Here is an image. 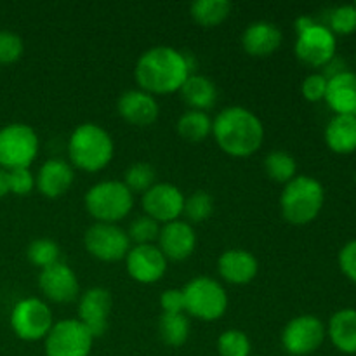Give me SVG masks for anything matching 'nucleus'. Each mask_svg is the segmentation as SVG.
Wrapping results in <instances>:
<instances>
[{
  "mask_svg": "<svg viewBox=\"0 0 356 356\" xmlns=\"http://www.w3.org/2000/svg\"><path fill=\"white\" fill-rule=\"evenodd\" d=\"M191 72V61L186 54L174 47L156 45L139 56L134 76L139 89L155 96L177 92Z\"/></svg>",
  "mask_w": 356,
  "mask_h": 356,
  "instance_id": "1",
  "label": "nucleus"
},
{
  "mask_svg": "<svg viewBox=\"0 0 356 356\" xmlns=\"http://www.w3.org/2000/svg\"><path fill=\"white\" fill-rule=\"evenodd\" d=\"M212 138L226 155L247 159L263 146L264 125L249 108L228 106L212 120Z\"/></svg>",
  "mask_w": 356,
  "mask_h": 356,
  "instance_id": "2",
  "label": "nucleus"
},
{
  "mask_svg": "<svg viewBox=\"0 0 356 356\" xmlns=\"http://www.w3.org/2000/svg\"><path fill=\"white\" fill-rule=\"evenodd\" d=\"M115 155L110 132L94 122H86L73 129L68 139L70 165L83 172H99Z\"/></svg>",
  "mask_w": 356,
  "mask_h": 356,
  "instance_id": "3",
  "label": "nucleus"
},
{
  "mask_svg": "<svg viewBox=\"0 0 356 356\" xmlns=\"http://www.w3.org/2000/svg\"><path fill=\"white\" fill-rule=\"evenodd\" d=\"M325 202V190L316 177L296 176L284 186L280 211L292 226H306L318 218Z\"/></svg>",
  "mask_w": 356,
  "mask_h": 356,
  "instance_id": "4",
  "label": "nucleus"
},
{
  "mask_svg": "<svg viewBox=\"0 0 356 356\" xmlns=\"http://www.w3.org/2000/svg\"><path fill=\"white\" fill-rule=\"evenodd\" d=\"M83 205L96 222L117 225L127 218L134 207V195L118 179L92 184L83 197Z\"/></svg>",
  "mask_w": 356,
  "mask_h": 356,
  "instance_id": "5",
  "label": "nucleus"
},
{
  "mask_svg": "<svg viewBox=\"0 0 356 356\" xmlns=\"http://www.w3.org/2000/svg\"><path fill=\"white\" fill-rule=\"evenodd\" d=\"M184 313L204 322H216L228 309V294L218 280L197 277L183 287Z\"/></svg>",
  "mask_w": 356,
  "mask_h": 356,
  "instance_id": "6",
  "label": "nucleus"
},
{
  "mask_svg": "<svg viewBox=\"0 0 356 356\" xmlns=\"http://www.w3.org/2000/svg\"><path fill=\"white\" fill-rule=\"evenodd\" d=\"M38 136L26 124H7L0 129V167L6 170L30 169L38 155Z\"/></svg>",
  "mask_w": 356,
  "mask_h": 356,
  "instance_id": "7",
  "label": "nucleus"
},
{
  "mask_svg": "<svg viewBox=\"0 0 356 356\" xmlns=\"http://www.w3.org/2000/svg\"><path fill=\"white\" fill-rule=\"evenodd\" d=\"M9 322L16 337L26 343H35L45 339L54 325V316L47 302L38 298H24L13 306Z\"/></svg>",
  "mask_w": 356,
  "mask_h": 356,
  "instance_id": "8",
  "label": "nucleus"
},
{
  "mask_svg": "<svg viewBox=\"0 0 356 356\" xmlns=\"http://www.w3.org/2000/svg\"><path fill=\"white\" fill-rule=\"evenodd\" d=\"M45 356H89L94 337L79 318L54 322L45 336Z\"/></svg>",
  "mask_w": 356,
  "mask_h": 356,
  "instance_id": "9",
  "label": "nucleus"
},
{
  "mask_svg": "<svg viewBox=\"0 0 356 356\" xmlns=\"http://www.w3.org/2000/svg\"><path fill=\"white\" fill-rule=\"evenodd\" d=\"M83 245L94 259L103 263H117L125 259L132 243L127 232L118 225L94 222L83 235Z\"/></svg>",
  "mask_w": 356,
  "mask_h": 356,
  "instance_id": "10",
  "label": "nucleus"
},
{
  "mask_svg": "<svg viewBox=\"0 0 356 356\" xmlns=\"http://www.w3.org/2000/svg\"><path fill=\"white\" fill-rule=\"evenodd\" d=\"M327 327L315 315H299L282 330V348L292 356H308L323 344Z\"/></svg>",
  "mask_w": 356,
  "mask_h": 356,
  "instance_id": "11",
  "label": "nucleus"
},
{
  "mask_svg": "<svg viewBox=\"0 0 356 356\" xmlns=\"http://www.w3.org/2000/svg\"><path fill=\"white\" fill-rule=\"evenodd\" d=\"M336 35L322 23H315L298 33L294 44L296 58L312 68H323L336 56Z\"/></svg>",
  "mask_w": 356,
  "mask_h": 356,
  "instance_id": "12",
  "label": "nucleus"
},
{
  "mask_svg": "<svg viewBox=\"0 0 356 356\" xmlns=\"http://www.w3.org/2000/svg\"><path fill=\"white\" fill-rule=\"evenodd\" d=\"M145 216L152 218L159 225L177 221L183 216L184 195L177 186L170 183H155L141 198Z\"/></svg>",
  "mask_w": 356,
  "mask_h": 356,
  "instance_id": "13",
  "label": "nucleus"
},
{
  "mask_svg": "<svg viewBox=\"0 0 356 356\" xmlns=\"http://www.w3.org/2000/svg\"><path fill=\"white\" fill-rule=\"evenodd\" d=\"M165 256L162 250L153 243V245H132L125 256V268H127L129 277L134 282L143 285L156 284L160 278H163L167 271Z\"/></svg>",
  "mask_w": 356,
  "mask_h": 356,
  "instance_id": "14",
  "label": "nucleus"
},
{
  "mask_svg": "<svg viewBox=\"0 0 356 356\" xmlns=\"http://www.w3.org/2000/svg\"><path fill=\"white\" fill-rule=\"evenodd\" d=\"M113 299L108 289L90 287L80 296L79 301V322L92 334V337H101L108 329Z\"/></svg>",
  "mask_w": 356,
  "mask_h": 356,
  "instance_id": "15",
  "label": "nucleus"
},
{
  "mask_svg": "<svg viewBox=\"0 0 356 356\" xmlns=\"http://www.w3.org/2000/svg\"><path fill=\"white\" fill-rule=\"evenodd\" d=\"M38 287H40L42 294L52 302H72L79 298L80 292L75 271L61 261L40 270Z\"/></svg>",
  "mask_w": 356,
  "mask_h": 356,
  "instance_id": "16",
  "label": "nucleus"
},
{
  "mask_svg": "<svg viewBox=\"0 0 356 356\" xmlns=\"http://www.w3.org/2000/svg\"><path fill=\"white\" fill-rule=\"evenodd\" d=\"M156 247L162 250L167 261H184L195 252L197 233L190 222L181 221V219L167 222L160 226Z\"/></svg>",
  "mask_w": 356,
  "mask_h": 356,
  "instance_id": "17",
  "label": "nucleus"
},
{
  "mask_svg": "<svg viewBox=\"0 0 356 356\" xmlns=\"http://www.w3.org/2000/svg\"><path fill=\"white\" fill-rule=\"evenodd\" d=\"M117 111L127 124L136 127H148L159 118L160 106L155 96L141 89L125 90L117 101Z\"/></svg>",
  "mask_w": 356,
  "mask_h": 356,
  "instance_id": "18",
  "label": "nucleus"
},
{
  "mask_svg": "<svg viewBox=\"0 0 356 356\" xmlns=\"http://www.w3.org/2000/svg\"><path fill=\"white\" fill-rule=\"evenodd\" d=\"M75 172L70 162L63 159H49L38 169L35 176V188L45 198H59L72 188Z\"/></svg>",
  "mask_w": 356,
  "mask_h": 356,
  "instance_id": "19",
  "label": "nucleus"
},
{
  "mask_svg": "<svg viewBox=\"0 0 356 356\" xmlns=\"http://www.w3.org/2000/svg\"><path fill=\"white\" fill-rule=\"evenodd\" d=\"M219 277L232 285H247L259 273L256 256L243 249H228L218 259Z\"/></svg>",
  "mask_w": 356,
  "mask_h": 356,
  "instance_id": "20",
  "label": "nucleus"
},
{
  "mask_svg": "<svg viewBox=\"0 0 356 356\" xmlns=\"http://www.w3.org/2000/svg\"><path fill=\"white\" fill-rule=\"evenodd\" d=\"M284 42L282 30L270 21L250 23L242 33V47L252 58H268L280 49Z\"/></svg>",
  "mask_w": 356,
  "mask_h": 356,
  "instance_id": "21",
  "label": "nucleus"
},
{
  "mask_svg": "<svg viewBox=\"0 0 356 356\" xmlns=\"http://www.w3.org/2000/svg\"><path fill=\"white\" fill-rule=\"evenodd\" d=\"M325 103L336 115L356 117V73L344 72L329 80Z\"/></svg>",
  "mask_w": 356,
  "mask_h": 356,
  "instance_id": "22",
  "label": "nucleus"
},
{
  "mask_svg": "<svg viewBox=\"0 0 356 356\" xmlns=\"http://www.w3.org/2000/svg\"><path fill=\"white\" fill-rule=\"evenodd\" d=\"M327 336L337 351L356 355V309L344 308L334 313L327 325Z\"/></svg>",
  "mask_w": 356,
  "mask_h": 356,
  "instance_id": "23",
  "label": "nucleus"
},
{
  "mask_svg": "<svg viewBox=\"0 0 356 356\" xmlns=\"http://www.w3.org/2000/svg\"><path fill=\"white\" fill-rule=\"evenodd\" d=\"M325 145L337 155H350L356 152V117L351 115H334L327 124Z\"/></svg>",
  "mask_w": 356,
  "mask_h": 356,
  "instance_id": "24",
  "label": "nucleus"
},
{
  "mask_svg": "<svg viewBox=\"0 0 356 356\" xmlns=\"http://www.w3.org/2000/svg\"><path fill=\"white\" fill-rule=\"evenodd\" d=\"M184 103L190 106V110L207 111L218 101V89L211 79L204 75H193L191 73L179 89Z\"/></svg>",
  "mask_w": 356,
  "mask_h": 356,
  "instance_id": "25",
  "label": "nucleus"
},
{
  "mask_svg": "<svg viewBox=\"0 0 356 356\" xmlns=\"http://www.w3.org/2000/svg\"><path fill=\"white\" fill-rule=\"evenodd\" d=\"M190 14L197 24L214 28L225 23L232 14V2L228 0H197L190 6Z\"/></svg>",
  "mask_w": 356,
  "mask_h": 356,
  "instance_id": "26",
  "label": "nucleus"
},
{
  "mask_svg": "<svg viewBox=\"0 0 356 356\" xmlns=\"http://www.w3.org/2000/svg\"><path fill=\"white\" fill-rule=\"evenodd\" d=\"M177 134L188 143H202L212 134V118L205 111L188 110L177 120Z\"/></svg>",
  "mask_w": 356,
  "mask_h": 356,
  "instance_id": "27",
  "label": "nucleus"
},
{
  "mask_svg": "<svg viewBox=\"0 0 356 356\" xmlns=\"http://www.w3.org/2000/svg\"><path fill=\"white\" fill-rule=\"evenodd\" d=\"M159 336L167 346L181 348L190 337V320L186 313H162L159 318Z\"/></svg>",
  "mask_w": 356,
  "mask_h": 356,
  "instance_id": "28",
  "label": "nucleus"
},
{
  "mask_svg": "<svg viewBox=\"0 0 356 356\" xmlns=\"http://www.w3.org/2000/svg\"><path fill=\"white\" fill-rule=\"evenodd\" d=\"M264 170H266L268 177L275 183L287 184L296 177V170H298V163H296L294 156L284 149H275L270 152L264 159Z\"/></svg>",
  "mask_w": 356,
  "mask_h": 356,
  "instance_id": "29",
  "label": "nucleus"
},
{
  "mask_svg": "<svg viewBox=\"0 0 356 356\" xmlns=\"http://www.w3.org/2000/svg\"><path fill=\"white\" fill-rule=\"evenodd\" d=\"M212 211H214V200H212L211 193H207V191L198 190L191 193L190 197H184L183 216L190 225L207 221L211 218Z\"/></svg>",
  "mask_w": 356,
  "mask_h": 356,
  "instance_id": "30",
  "label": "nucleus"
},
{
  "mask_svg": "<svg viewBox=\"0 0 356 356\" xmlns=\"http://www.w3.org/2000/svg\"><path fill=\"white\" fill-rule=\"evenodd\" d=\"M59 256H61L59 245L51 238L33 240L26 249L28 261L38 270H44V268L59 263Z\"/></svg>",
  "mask_w": 356,
  "mask_h": 356,
  "instance_id": "31",
  "label": "nucleus"
},
{
  "mask_svg": "<svg viewBox=\"0 0 356 356\" xmlns=\"http://www.w3.org/2000/svg\"><path fill=\"white\" fill-rule=\"evenodd\" d=\"M122 183L134 193H145L156 183V172L153 165L146 162H136L127 167Z\"/></svg>",
  "mask_w": 356,
  "mask_h": 356,
  "instance_id": "32",
  "label": "nucleus"
},
{
  "mask_svg": "<svg viewBox=\"0 0 356 356\" xmlns=\"http://www.w3.org/2000/svg\"><path fill=\"white\" fill-rule=\"evenodd\" d=\"M252 344L243 330L228 329L218 337L219 356H250Z\"/></svg>",
  "mask_w": 356,
  "mask_h": 356,
  "instance_id": "33",
  "label": "nucleus"
},
{
  "mask_svg": "<svg viewBox=\"0 0 356 356\" xmlns=\"http://www.w3.org/2000/svg\"><path fill=\"white\" fill-rule=\"evenodd\" d=\"M160 225L148 216H139L131 222L127 235L134 245H153L159 240Z\"/></svg>",
  "mask_w": 356,
  "mask_h": 356,
  "instance_id": "34",
  "label": "nucleus"
},
{
  "mask_svg": "<svg viewBox=\"0 0 356 356\" xmlns=\"http://www.w3.org/2000/svg\"><path fill=\"white\" fill-rule=\"evenodd\" d=\"M327 28L334 35H351L356 31V6L346 3V6L334 7L327 19Z\"/></svg>",
  "mask_w": 356,
  "mask_h": 356,
  "instance_id": "35",
  "label": "nucleus"
},
{
  "mask_svg": "<svg viewBox=\"0 0 356 356\" xmlns=\"http://www.w3.org/2000/svg\"><path fill=\"white\" fill-rule=\"evenodd\" d=\"M24 52L23 38L9 30H0V65L19 61Z\"/></svg>",
  "mask_w": 356,
  "mask_h": 356,
  "instance_id": "36",
  "label": "nucleus"
},
{
  "mask_svg": "<svg viewBox=\"0 0 356 356\" xmlns=\"http://www.w3.org/2000/svg\"><path fill=\"white\" fill-rule=\"evenodd\" d=\"M7 179H9V193L17 197H26L35 190V176L30 169L7 170Z\"/></svg>",
  "mask_w": 356,
  "mask_h": 356,
  "instance_id": "37",
  "label": "nucleus"
},
{
  "mask_svg": "<svg viewBox=\"0 0 356 356\" xmlns=\"http://www.w3.org/2000/svg\"><path fill=\"white\" fill-rule=\"evenodd\" d=\"M327 86H329V80H327L322 73H312V75L306 76L301 83L302 97H305L306 101H309V103L325 101Z\"/></svg>",
  "mask_w": 356,
  "mask_h": 356,
  "instance_id": "38",
  "label": "nucleus"
},
{
  "mask_svg": "<svg viewBox=\"0 0 356 356\" xmlns=\"http://www.w3.org/2000/svg\"><path fill=\"white\" fill-rule=\"evenodd\" d=\"M337 263H339V268L341 271H343L344 277L356 285V240L348 242L346 245L339 250Z\"/></svg>",
  "mask_w": 356,
  "mask_h": 356,
  "instance_id": "39",
  "label": "nucleus"
},
{
  "mask_svg": "<svg viewBox=\"0 0 356 356\" xmlns=\"http://www.w3.org/2000/svg\"><path fill=\"white\" fill-rule=\"evenodd\" d=\"M160 308L162 313L174 315V313H184V296L183 289H167L160 296Z\"/></svg>",
  "mask_w": 356,
  "mask_h": 356,
  "instance_id": "40",
  "label": "nucleus"
},
{
  "mask_svg": "<svg viewBox=\"0 0 356 356\" xmlns=\"http://www.w3.org/2000/svg\"><path fill=\"white\" fill-rule=\"evenodd\" d=\"M344 72H348L346 61H344V59H341L339 56L336 54L332 59H330L329 63H327L325 66H323L322 75L325 76L327 80H330V79H334V76L341 75V73H344Z\"/></svg>",
  "mask_w": 356,
  "mask_h": 356,
  "instance_id": "41",
  "label": "nucleus"
},
{
  "mask_svg": "<svg viewBox=\"0 0 356 356\" xmlns=\"http://www.w3.org/2000/svg\"><path fill=\"white\" fill-rule=\"evenodd\" d=\"M316 21L313 19V17L309 16H299L298 19H296V33H301V31H305L306 28H309L312 24H315Z\"/></svg>",
  "mask_w": 356,
  "mask_h": 356,
  "instance_id": "42",
  "label": "nucleus"
},
{
  "mask_svg": "<svg viewBox=\"0 0 356 356\" xmlns=\"http://www.w3.org/2000/svg\"><path fill=\"white\" fill-rule=\"evenodd\" d=\"M9 195V179H7V170L0 167V198Z\"/></svg>",
  "mask_w": 356,
  "mask_h": 356,
  "instance_id": "43",
  "label": "nucleus"
},
{
  "mask_svg": "<svg viewBox=\"0 0 356 356\" xmlns=\"http://www.w3.org/2000/svg\"><path fill=\"white\" fill-rule=\"evenodd\" d=\"M355 6H356V3H355Z\"/></svg>",
  "mask_w": 356,
  "mask_h": 356,
  "instance_id": "44",
  "label": "nucleus"
}]
</instances>
